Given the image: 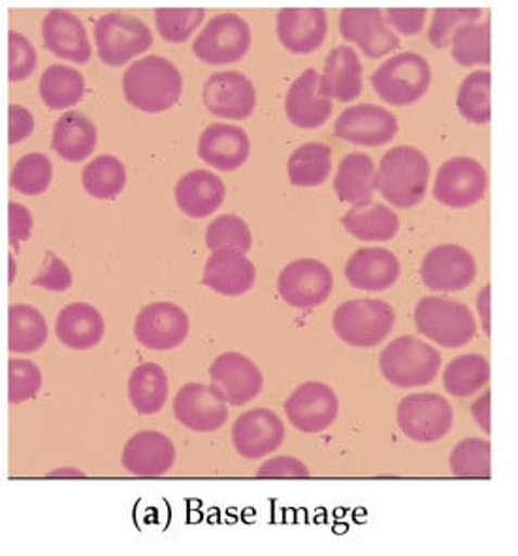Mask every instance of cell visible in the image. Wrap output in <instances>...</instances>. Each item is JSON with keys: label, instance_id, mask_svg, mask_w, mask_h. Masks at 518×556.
Masks as SVG:
<instances>
[{"label": "cell", "instance_id": "cell-45", "mask_svg": "<svg viewBox=\"0 0 518 556\" xmlns=\"http://www.w3.org/2000/svg\"><path fill=\"white\" fill-rule=\"evenodd\" d=\"M204 15L202 8H159L155 10L156 29L164 40L181 43L199 29Z\"/></svg>", "mask_w": 518, "mask_h": 556}, {"label": "cell", "instance_id": "cell-6", "mask_svg": "<svg viewBox=\"0 0 518 556\" xmlns=\"http://www.w3.org/2000/svg\"><path fill=\"white\" fill-rule=\"evenodd\" d=\"M396 314L383 300L356 299L334 312L332 327L341 342L353 348H376L391 334Z\"/></svg>", "mask_w": 518, "mask_h": 556}, {"label": "cell", "instance_id": "cell-28", "mask_svg": "<svg viewBox=\"0 0 518 556\" xmlns=\"http://www.w3.org/2000/svg\"><path fill=\"white\" fill-rule=\"evenodd\" d=\"M256 279L255 264L240 251H219L207 258L204 286L223 296L248 293Z\"/></svg>", "mask_w": 518, "mask_h": 556}, {"label": "cell", "instance_id": "cell-19", "mask_svg": "<svg viewBox=\"0 0 518 556\" xmlns=\"http://www.w3.org/2000/svg\"><path fill=\"white\" fill-rule=\"evenodd\" d=\"M334 130L345 142L377 148L391 142L397 135V119L383 106L356 104L341 112L336 119Z\"/></svg>", "mask_w": 518, "mask_h": 556}, {"label": "cell", "instance_id": "cell-57", "mask_svg": "<svg viewBox=\"0 0 518 556\" xmlns=\"http://www.w3.org/2000/svg\"><path fill=\"white\" fill-rule=\"evenodd\" d=\"M61 473H64V476H84V471H78V470H58V471H53V476H61Z\"/></svg>", "mask_w": 518, "mask_h": 556}, {"label": "cell", "instance_id": "cell-33", "mask_svg": "<svg viewBox=\"0 0 518 556\" xmlns=\"http://www.w3.org/2000/svg\"><path fill=\"white\" fill-rule=\"evenodd\" d=\"M341 225L349 235L364 242H387L400 230L396 212L379 202L351 207L348 214L341 217Z\"/></svg>", "mask_w": 518, "mask_h": 556}, {"label": "cell", "instance_id": "cell-12", "mask_svg": "<svg viewBox=\"0 0 518 556\" xmlns=\"http://www.w3.org/2000/svg\"><path fill=\"white\" fill-rule=\"evenodd\" d=\"M334 278L332 271L328 270L325 263L317 258H299L287 264L279 279H277V291L281 299L292 307L309 309L327 302L332 293Z\"/></svg>", "mask_w": 518, "mask_h": 556}, {"label": "cell", "instance_id": "cell-38", "mask_svg": "<svg viewBox=\"0 0 518 556\" xmlns=\"http://www.w3.org/2000/svg\"><path fill=\"white\" fill-rule=\"evenodd\" d=\"M332 168V150L319 142H307L294 150L287 163L292 186L317 187L325 184Z\"/></svg>", "mask_w": 518, "mask_h": 556}, {"label": "cell", "instance_id": "cell-46", "mask_svg": "<svg viewBox=\"0 0 518 556\" xmlns=\"http://www.w3.org/2000/svg\"><path fill=\"white\" fill-rule=\"evenodd\" d=\"M483 10L479 8H438L432 15V23L428 29V40L433 48L443 50L453 42L456 30L481 20Z\"/></svg>", "mask_w": 518, "mask_h": 556}, {"label": "cell", "instance_id": "cell-43", "mask_svg": "<svg viewBox=\"0 0 518 556\" xmlns=\"http://www.w3.org/2000/svg\"><path fill=\"white\" fill-rule=\"evenodd\" d=\"M51 178H53V166L50 159L43 153H29L14 164L10 174V184L15 191L27 197H36L48 191Z\"/></svg>", "mask_w": 518, "mask_h": 556}, {"label": "cell", "instance_id": "cell-39", "mask_svg": "<svg viewBox=\"0 0 518 556\" xmlns=\"http://www.w3.org/2000/svg\"><path fill=\"white\" fill-rule=\"evenodd\" d=\"M81 184L94 199H114L127 186V168L114 155H100L86 164Z\"/></svg>", "mask_w": 518, "mask_h": 556}, {"label": "cell", "instance_id": "cell-21", "mask_svg": "<svg viewBox=\"0 0 518 556\" xmlns=\"http://www.w3.org/2000/svg\"><path fill=\"white\" fill-rule=\"evenodd\" d=\"M176 463V447L168 435L142 430L128 440L123 450V468L136 478H161Z\"/></svg>", "mask_w": 518, "mask_h": 556}, {"label": "cell", "instance_id": "cell-17", "mask_svg": "<svg viewBox=\"0 0 518 556\" xmlns=\"http://www.w3.org/2000/svg\"><path fill=\"white\" fill-rule=\"evenodd\" d=\"M283 440V421L266 407L249 409L236 419L232 427L235 450L248 460H258L270 455L281 447Z\"/></svg>", "mask_w": 518, "mask_h": 556}, {"label": "cell", "instance_id": "cell-27", "mask_svg": "<svg viewBox=\"0 0 518 556\" xmlns=\"http://www.w3.org/2000/svg\"><path fill=\"white\" fill-rule=\"evenodd\" d=\"M320 93L340 102H353L363 93V65L351 46H338L328 53Z\"/></svg>", "mask_w": 518, "mask_h": 556}, {"label": "cell", "instance_id": "cell-44", "mask_svg": "<svg viewBox=\"0 0 518 556\" xmlns=\"http://www.w3.org/2000/svg\"><path fill=\"white\" fill-rule=\"evenodd\" d=\"M251 230L248 223L238 215H219L215 222L207 225L206 243L214 253L219 251H240L248 253L251 250Z\"/></svg>", "mask_w": 518, "mask_h": 556}, {"label": "cell", "instance_id": "cell-54", "mask_svg": "<svg viewBox=\"0 0 518 556\" xmlns=\"http://www.w3.org/2000/svg\"><path fill=\"white\" fill-rule=\"evenodd\" d=\"M490 400H492L490 391H483L471 404V415H473V419H476L484 434H490V430H492V427H490Z\"/></svg>", "mask_w": 518, "mask_h": 556}, {"label": "cell", "instance_id": "cell-35", "mask_svg": "<svg viewBox=\"0 0 518 556\" xmlns=\"http://www.w3.org/2000/svg\"><path fill=\"white\" fill-rule=\"evenodd\" d=\"M490 381L489 358L468 353L453 358L443 370V387L451 396L468 399L483 391Z\"/></svg>", "mask_w": 518, "mask_h": 556}, {"label": "cell", "instance_id": "cell-53", "mask_svg": "<svg viewBox=\"0 0 518 556\" xmlns=\"http://www.w3.org/2000/svg\"><path fill=\"white\" fill-rule=\"evenodd\" d=\"M35 130V117L29 110L20 104H10L8 106V142H23L29 138Z\"/></svg>", "mask_w": 518, "mask_h": 556}, {"label": "cell", "instance_id": "cell-47", "mask_svg": "<svg viewBox=\"0 0 518 556\" xmlns=\"http://www.w3.org/2000/svg\"><path fill=\"white\" fill-rule=\"evenodd\" d=\"M42 387V371L30 361L12 358L8 363V400L22 404L35 399Z\"/></svg>", "mask_w": 518, "mask_h": 556}, {"label": "cell", "instance_id": "cell-11", "mask_svg": "<svg viewBox=\"0 0 518 556\" xmlns=\"http://www.w3.org/2000/svg\"><path fill=\"white\" fill-rule=\"evenodd\" d=\"M487 187L489 178L483 164L471 157H453L441 164L433 181V197L443 206L464 210L479 204Z\"/></svg>", "mask_w": 518, "mask_h": 556}, {"label": "cell", "instance_id": "cell-23", "mask_svg": "<svg viewBox=\"0 0 518 556\" xmlns=\"http://www.w3.org/2000/svg\"><path fill=\"white\" fill-rule=\"evenodd\" d=\"M285 112L292 125L300 129H319L332 115V100L320 93V76L315 68H307L292 81L285 99Z\"/></svg>", "mask_w": 518, "mask_h": 556}, {"label": "cell", "instance_id": "cell-8", "mask_svg": "<svg viewBox=\"0 0 518 556\" xmlns=\"http://www.w3.org/2000/svg\"><path fill=\"white\" fill-rule=\"evenodd\" d=\"M396 421L413 442L433 443L451 432L455 414L441 394L413 393L397 404Z\"/></svg>", "mask_w": 518, "mask_h": 556}, {"label": "cell", "instance_id": "cell-41", "mask_svg": "<svg viewBox=\"0 0 518 556\" xmlns=\"http://www.w3.org/2000/svg\"><path fill=\"white\" fill-rule=\"evenodd\" d=\"M490 72L477 71L468 74L456 94V106L464 119L473 125H487L492 117L490 108Z\"/></svg>", "mask_w": 518, "mask_h": 556}, {"label": "cell", "instance_id": "cell-29", "mask_svg": "<svg viewBox=\"0 0 518 556\" xmlns=\"http://www.w3.org/2000/svg\"><path fill=\"white\" fill-rule=\"evenodd\" d=\"M59 342L71 350L86 351L99 345L104 336V319L97 307L74 302L61 309L55 323Z\"/></svg>", "mask_w": 518, "mask_h": 556}, {"label": "cell", "instance_id": "cell-5", "mask_svg": "<svg viewBox=\"0 0 518 556\" xmlns=\"http://www.w3.org/2000/svg\"><path fill=\"white\" fill-rule=\"evenodd\" d=\"M432 84V66L427 59L404 51L394 58L387 59L371 74V86L387 104L392 106H409L428 93Z\"/></svg>", "mask_w": 518, "mask_h": 556}, {"label": "cell", "instance_id": "cell-30", "mask_svg": "<svg viewBox=\"0 0 518 556\" xmlns=\"http://www.w3.org/2000/svg\"><path fill=\"white\" fill-rule=\"evenodd\" d=\"M176 200L184 214L202 219L214 214L225 200V184L214 172L192 170L176 186Z\"/></svg>", "mask_w": 518, "mask_h": 556}, {"label": "cell", "instance_id": "cell-3", "mask_svg": "<svg viewBox=\"0 0 518 556\" xmlns=\"http://www.w3.org/2000/svg\"><path fill=\"white\" fill-rule=\"evenodd\" d=\"M379 370L397 389L430 386L440 376V351L415 336H400L379 355Z\"/></svg>", "mask_w": 518, "mask_h": 556}, {"label": "cell", "instance_id": "cell-52", "mask_svg": "<svg viewBox=\"0 0 518 556\" xmlns=\"http://www.w3.org/2000/svg\"><path fill=\"white\" fill-rule=\"evenodd\" d=\"M33 230V215L27 207L12 202L8 206V235L12 248H17L20 243L25 242Z\"/></svg>", "mask_w": 518, "mask_h": 556}, {"label": "cell", "instance_id": "cell-15", "mask_svg": "<svg viewBox=\"0 0 518 556\" xmlns=\"http://www.w3.org/2000/svg\"><path fill=\"white\" fill-rule=\"evenodd\" d=\"M210 381L230 406H243L255 400L264 387L263 371L242 353L228 351L210 366Z\"/></svg>", "mask_w": 518, "mask_h": 556}, {"label": "cell", "instance_id": "cell-55", "mask_svg": "<svg viewBox=\"0 0 518 556\" xmlns=\"http://www.w3.org/2000/svg\"><path fill=\"white\" fill-rule=\"evenodd\" d=\"M490 291H492V287L484 286L477 294V314H479V321H481V327L487 336L492 332V328H490Z\"/></svg>", "mask_w": 518, "mask_h": 556}, {"label": "cell", "instance_id": "cell-50", "mask_svg": "<svg viewBox=\"0 0 518 556\" xmlns=\"http://www.w3.org/2000/svg\"><path fill=\"white\" fill-rule=\"evenodd\" d=\"M427 14L425 8H389L384 17L396 35L412 36L425 29Z\"/></svg>", "mask_w": 518, "mask_h": 556}, {"label": "cell", "instance_id": "cell-4", "mask_svg": "<svg viewBox=\"0 0 518 556\" xmlns=\"http://www.w3.org/2000/svg\"><path fill=\"white\" fill-rule=\"evenodd\" d=\"M415 327L430 342L456 350L477 336V321L464 302L445 296L420 299L415 307Z\"/></svg>", "mask_w": 518, "mask_h": 556}, {"label": "cell", "instance_id": "cell-48", "mask_svg": "<svg viewBox=\"0 0 518 556\" xmlns=\"http://www.w3.org/2000/svg\"><path fill=\"white\" fill-rule=\"evenodd\" d=\"M36 68V50L33 43L17 30L8 33V78L22 81Z\"/></svg>", "mask_w": 518, "mask_h": 556}, {"label": "cell", "instance_id": "cell-40", "mask_svg": "<svg viewBox=\"0 0 518 556\" xmlns=\"http://www.w3.org/2000/svg\"><path fill=\"white\" fill-rule=\"evenodd\" d=\"M448 468L455 478L487 479L492 476V445L484 438H464L456 443Z\"/></svg>", "mask_w": 518, "mask_h": 556}, {"label": "cell", "instance_id": "cell-13", "mask_svg": "<svg viewBox=\"0 0 518 556\" xmlns=\"http://www.w3.org/2000/svg\"><path fill=\"white\" fill-rule=\"evenodd\" d=\"M340 414V400L332 387L307 381L296 387L285 402V415L292 427L304 434H319L334 425Z\"/></svg>", "mask_w": 518, "mask_h": 556}, {"label": "cell", "instance_id": "cell-26", "mask_svg": "<svg viewBox=\"0 0 518 556\" xmlns=\"http://www.w3.org/2000/svg\"><path fill=\"white\" fill-rule=\"evenodd\" d=\"M402 274V266L392 251L383 248H364L349 257L345 278L361 291L391 289Z\"/></svg>", "mask_w": 518, "mask_h": 556}, {"label": "cell", "instance_id": "cell-20", "mask_svg": "<svg viewBox=\"0 0 518 556\" xmlns=\"http://www.w3.org/2000/svg\"><path fill=\"white\" fill-rule=\"evenodd\" d=\"M174 415L194 432H214L228 421V404L212 386L187 383L174 399Z\"/></svg>", "mask_w": 518, "mask_h": 556}, {"label": "cell", "instance_id": "cell-7", "mask_svg": "<svg viewBox=\"0 0 518 556\" xmlns=\"http://www.w3.org/2000/svg\"><path fill=\"white\" fill-rule=\"evenodd\" d=\"M94 42L99 58L108 66L127 65L130 59L148 51L153 43V33L148 23L125 12H110L94 25Z\"/></svg>", "mask_w": 518, "mask_h": 556}, {"label": "cell", "instance_id": "cell-1", "mask_svg": "<svg viewBox=\"0 0 518 556\" xmlns=\"http://www.w3.org/2000/svg\"><path fill=\"white\" fill-rule=\"evenodd\" d=\"M181 91L184 78L178 66L159 55L138 59L123 76V93L128 104L148 114H159L174 106Z\"/></svg>", "mask_w": 518, "mask_h": 556}, {"label": "cell", "instance_id": "cell-22", "mask_svg": "<svg viewBox=\"0 0 518 556\" xmlns=\"http://www.w3.org/2000/svg\"><path fill=\"white\" fill-rule=\"evenodd\" d=\"M328 33L323 8H283L277 14V36L287 50L299 55L319 50Z\"/></svg>", "mask_w": 518, "mask_h": 556}, {"label": "cell", "instance_id": "cell-42", "mask_svg": "<svg viewBox=\"0 0 518 556\" xmlns=\"http://www.w3.org/2000/svg\"><path fill=\"white\" fill-rule=\"evenodd\" d=\"M453 59L462 66L489 65L490 20L468 23L453 36Z\"/></svg>", "mask_w": 518, "mask_h": 556}, {"label": "cell", "instance_id": "cell-2", "mask_svg": "<svg viewBox=\"0 0 518 556\" xmlns=\"http://www.w3.org/2000/svg\"><path fill=\"white\" fill-rule=\"evenodd\" d=\"M430 179L427 155L412 146H397L384 153L377 168V191L392 206H417L425 199Z\"/></svg>", "mask_w": 518, "mask_h": 556}, {"label": "cell", "instance_id": "cell-10", "mask_svg": "<svg viewBox=\"0 0 518 556\" xmlns=\"http://www.w3.org/2000/svg\"><path fill=\"white\" fill-rule=\"evenodd\" d=\"M420 281L435 293H458L477 278V261L466 248L441 243L420 263Z\"/></svg>", "mask_w": 518, "mask_h": 556}, {"label": "cell", "instance_id": "cell-18", "mask_svg": "<svg viewBox=\"0 0 518 556\" xmlns=\"http://www.w3.org/2000/svg\"><path fill=\"white\" fill-rule=\"evenodd\" d=\"M202 100L217 117L245 119L255 110V87L242 72H217L206 79Z\"/></svg>", "mask_w": 518, "mask_h": 556}, {"label": "cell", "instance_id": "cell-24", "mask_svg": "<svg viewBox=\"0 0 518 556\" xmlns=\"http://www.w3.org/2000/svg\"><path fill=\"white\" fill-rule=\"evenodd\" d=\"M46 48L58 58L84 65L91 59L92 48L86 27L78 15L66 10H51L42 22Z\"/></svg>", "mask_w": 518, "mask_h": 556}, {"label": "cell", "instance_id": "cell-14", "mask_svg": "<svg viewBox=\"0 0 518 556\" xmlns=\"http://www.w3.org/2000/svg\"><path fill=\"white\" fill-rule=\"evenodd\" d=\"M340 33L369 59L384 58L400 46V38L379 8H345L340 14Z\"/></svg>", "mask_w": 518, "mask_h": 556}, {"label": "cell", "instance_id": "cell-32", "mask_svg": "<svg viewBox=\"0 0 518 556\" xmlns=\"http://www.w3.org/2000/svg\"><path fill=\"white\" fill-rule=\"evenodd\" d=\"M97 127L91 119L79 112H66L53 127L51 148L68 163H81L97 148Z\"/></svg>", "mask_w": 518, "mask_h": 556}, {"label": "cell", "instance_id": "cell-51", "mask_svg": "<svg viewBox=\"0 0 518 556\" xmlns=\"http://www.w3.org/2000/svg\"><path fill=\"white\" fill-rule=\"evenodd\" d=\"M256 476L266 479L309 478V468L300 458L281 455L266 460L256 470Z\"/></svg>", "mask_w": 518, "mask_h": 556}, {"label": "cell", "instance_id": "cell-16", "mask_svg": "<svg viewBox=\"0 0 518 556\" xmlns=\"http://www.w3.org/2000/svg\"><path fill=\"white\" fill-rule=\"evenodd\" d=\"M189 334V317L172 302H155L143 307L135 323V336L143 348L168 351L178 348Z\"/></svg>", "mask_w": 518, "mask_h": 556}, {"label": "cell", "instance_id": "cell-34", "mask_svg": "<svg viewBox=\"0 0 518 556\" xmlns=\"http://www.w3.org/2000/svg\"><path fill=\"white\" fill-rule=\"evenodd\" d=\"M128 399L140 415H155L168 399V378L155 363L136 366L128 378Z\"/></svg>", "mask_w": 518, "mask_h": 556}, {"label": "cell", "instance_id": "cell-9", "mask_svg": "<svg viewBox=\"0 0 518 556\" xmlns=\"http://www.w3.org/2000/svg\"><path fill=\"white\" fill-rule=\"evenodd\" d=\"M251 48L248 22L232 12H223L207 22L192 42L194 55L207 65H230Z\"/></svg>", "mask_w": 518, "mask_h": 556}, {"label": "cell", "instance_id": "cell-25", "mask_svg": "<svg viewBox=\"0 0 518 556\" xmlns=\"http://www.w3.org/2000/svg\"><path fill=\"white\" fill-rule=\"evenodd\" d=\"M251 142L245 130L228 125L214 123L199 138V157L217 170L232 172L248 161Z\"/></svg>", "mask_w": 518, "mask_h": 556}, {"label": "cell", "instance_id": "cell-56", "mask_svg": "<svg viewBox=\"0 0 518 556\" xmlns=\"http://www.w3.org/2000/svg\"><path fill=\"white\" fill-rule=\"evenodd\" d=\"M8 263H10V276H8V281H10V283H12V281H14V276H15V261H14V257H12V255H10V257H8Z\"/></svg>", "mask_w": 518, "mask_h": 556}, {"label": "cell", "instance_id": "cell-36", "mask_svg": "<svg viewBox=\"0 0 518 556\" xmlns=\"http://www.w3.org/2000/svg\"><path fill=\"white\" fill-rule=\"evenodd\" d=\"M48 340L43 315L29 304H14L8 309V348L12 353H35Z\"/></svg>", "mask_w": 518, "mask_h": 556}, {"label": "cell", "instance_id": "cell-49", "mask_svg": "<svg viewBox=\"0 0 518 556\" xmlns=\"http://www.w3.org/2000/svg\"><path fill=\"white\" fill-rule=\"evenodd\" d=\"M33 286L42 287L48 291H66L72 286L71 268L63 263L55 253H46V263H43L42 271L33 279Z\"/></svg>", "mask_w": 518, "mask_h": 556}, {"label": "cell", "instance_id": "cell-31", "mask_svg": "<svg viewBox=\"0 0 518 556\" xmlns=\"http://www.w3.org/2000/svg\"><path fill=\"white\" fill-rule=\"evenodd\" d=\"M334 189L341 202L364 206L371 202L377 189V168L366 153H349L338 166Z\"/></svg>", "mask_w": 518, "mask_h": 556}, {"label": "cell", "instance_id": "cell-37", "mask_svg": "<svg viewBox=\"0 0 518 556\" xmlns=\"http://www.w3.org/2000/svg\"><path fill=\"white\" fill-rule=\"evenodd\" d=\"M86 93V79L76 68L51 65L40 78V97L51 110H66L78 104Z\"/></svg>", "mask_w": 518, "mask_h": 556}]
</instances>
